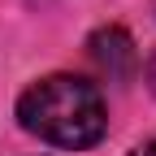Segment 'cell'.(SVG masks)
<instances>
[{"label":"cell","mask_w":156,"mask_h":156,"mask_svg":"<svg viewBox=\"0 0 156 156\" xmlns=\"http://www.w3.org/2000/svg\"><path fill=\"white\" fill-rule=\"evenodd\" d=\"M17 122L26 134H35L52 147L83 152L104 139L108 113H104V95L95 83L74 78V74H48L22 91Z\"/></svg>","instance_id":"obj_1"},{"label":"cell","mask_w":156,"mask_h":156,"mask_svg":"<svg viewBox=\"0 0 156 156\" xmlns=\"http://www.w3.org/2000/svg\"><path fill=\"white\" fill-rule=\"evenodd\" d=\"M91 61L100 65L108 78H126L134 69V44L122 26H104L91 35Z\"/></svg>","instance_id":"obj_2"},{"label":"cell","mask_w":156,"mask_h":156,"mask_svg":"<svg viewBox=\"0 0 156 156\" xmlns=\"http://www.w3.org/2000/svg\"><path fill=\"white\" fill-rule=\"evenodd\" d=\"M147 87H152V91H156V52H152V56H147Z\"/></svg>","instance_id":"obj_3"},{"label":"cell","mask_w":156,"mask_h":156,"mask_svg":"<svg viewBox=\"0 0 156 156\" xmlns=\"http://www.w3.org/2000/svg\"><path fill=\"white\" fill-rule=\"evenodd\" d=\"M130 156H156V143H147V147H134Z\"/></svg>","instance_id":"obj_4"}]
</instances>
